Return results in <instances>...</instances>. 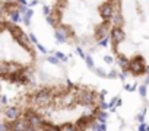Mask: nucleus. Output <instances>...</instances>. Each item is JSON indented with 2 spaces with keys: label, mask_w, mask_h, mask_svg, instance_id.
Segmentation results:
<instances>
[{
  "label": "nucleus",
  "mask_w": 149,
  "mask_h": 131,
  "mask_svg": "<svg viewBox=\"0 0 149 131\" xmlns=\"http://www.w3.org/2000/svg\"><path fill=\"white\" fill-rule=\"evenodd\" d=\"M25 8L24 0H0V19L15 21Z\"/></svg>",
  "instance_id": "nucleus-5"
},
{
  "label": "nucleus",
  "mask_w": 149,
  "mask_h": 131,
  "mask_svg": "<svg viewBox=\"0 0 149 131\" xmlns=\"http://www.w3.org/2000/svg\"><path fill=\"white\" fill-rule=\"evenodd\" d=\"M118 0H51L47 22L69 45L95 48L108 42Z\"/></svg>",
  "instance_id": "nucleus-2"
},
{
  "label": "nucleus",
  "mask_w": 149,
  "mask_h": 131,
  "mask_svg": "<svg viewBox=\"0 0 149 131\" xmlns=\"http://www.w3.org/2000/svg\"><path fill=\"white\" fill-rule=\"evenodd\" d=\"M38 50L22 25L0 19V79L3 85L25 88L34 83Z\"/></svg>",
  "instance_id": "nucleus-4"
},
{
  "label": "nucleus",
  "mask_w": 149,
  "mask_h": 131,
  "mask_svg": "<svg viewBox=\"0 0 149 131\" xmlns=\"http://www.w3.org/2000/svg\"><path fill=\"white\" fill-rule=\"evenodd\" d=\"M105 111L94 85L54 80L21 88L3 105L2 122L18 131H91Z\"/></svg>",
  "instance_id": "nucleus-1"
},
{
  "label": "nucleus",
  "mask_w": 149,
  "mask_h": 131,
  "mask_svg": "<svg viewBox=\"0 0 149 131\" xmlns=\"http://www.w3.org/2000/svg\"><path fill=\"white\" fill-rule=\"evenodd\" d=\"M108 45L123 74L149 76V0H118Z\"/></svg>",
  "instance_id": "nucleus-3"
},
{
  "label": "nucleus",
  "mask_w": 149,
  "mask_h": 131,
  "mask_svg": "<svg viewBox=\"0 0 149 131\" xmlns=\"http://www.w3.org/2000/svg\"><path fill=\"white\" fill-rule=\"evenodd\" d=\"M2 131H18V130H15L13 127H10L8 124H2Z\"/></svg>",
  "instance_id": "nucleus-6"
}]
</instances>
